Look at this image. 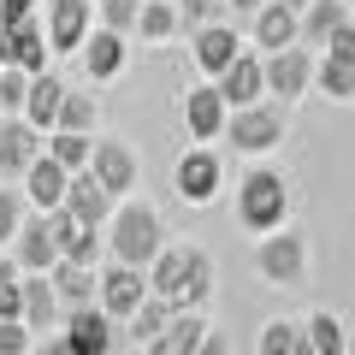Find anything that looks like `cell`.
Masks as SVG:
<instances>
[{"label": "cell", "instance_id": "1", "mask_svg": "<svg viewBox=\"0 0 355 355\" xmlns=\"http://www.w3.org/2000/svg\"><path fill=\"white\" fill-rule=\"evenodd\" d=\"M142 272H148V296H160L172 308H202L214 296V254L196 249V243H166Z\"/></svg>", "mask_w": 355, "mask_h": 355}, {"label": "cell", "instance_id": "2", "mask_svg": "<svg viewBox=\"0 0 355 355\" xmlns=\"http://www.w3.org/2000/svg\"><path fill=\"white\" fill-rule=\"evenodd\" d=\"M101 243H107V261L148 266L154 254L166 249V219L154 214L148 202H137V196H119L113 214H107V225H101Z\"/></svg>", "mask_w": 355, "mask_h": 355}, {"label": "cell", "instance_id": "3", "mask_svg": "<svg viewBox=\"0 0 355 355\" xmlns=\"http://www.w3.org/2000/svg\"><path fill=\"white\" fill-rule=\"evenodd\" d=\"M237 225L243 231H279L291 225V184H284V172H272V166H254V172L237 178Z\"/></svg>", "mask_w": 355, "mask_h": 355}, {"label": "cell", "instance_id": "4", "mask_svg": "<svg viewBox=\"0 0 355 355\" xmlns=\"http://www.w3.org/2000/svg\"><path fill=\"white\" fill-rule=\"evenodd\" d=\"M254 272L279 291H296L308 284V237L296 225H279V231H261L254 237Z\"/></svg>", "mask_w": 355, "mask_h": 355}, {"label": "cell", "instance_id": "5", "mask_svg": "<svg viewBox=\"0 0 355 355\" xmlns=\"http://www.w3.org/2000/svg\"><path fill=\"white\" fill-rule=\"evenodd\" d=\"M284 130H291V119H284V107H272V101H249V107H231V119H225V142L237 154H272L284 142Z\"/></svg>", "mask_w": 355, "mask_h": 355}, {"label": "cell", "instance_id": "6", "mask_svg": "<svg viewBox=\"0 0 355 355\" xmlns=\"http://www.w3.org/2000/svg\"><path fill=\"white\" fill-rule=\"evenodd\" d=\"M60 338L71 343V355H113L125 343V331L101 302H89V308H65L60 314Z\"/></svg>", "mask_w": 355, "mask_h": 355}, {"label": "cell", "instance_id": "7", "mask_svg": "<svg viewBox=\"0 0 355 355\" xmlns=\"http://www.w3.org/2000/svg\"><path fill=\"white\" fill-rule=\"evenodd\" d=\"M261 77H266V95L272 101H302L308 89H314V53L302 48V42H291V48L279 53H261Z\"/></svg>", "mask_w": 355, "mask_h": 355}, {"label": "cell", "instance_id": "8", "mask_svg": "<svg viewBox=\"0 0 355 355\" xmlns=\"http://www.w3.org/2000/svg\"><path fill=\"white\" fill-rule=\"evenodd\" d=\"M172 190H178V202L207 207L219 190H225V166H219V154L202 148V142H196L190 154H178V166H172Z\"/></svg>", "mask_w": 355, "mask_h": 355}, {"label": "cell", "instance_id": "9", "mask_svg": "<svg viewBox=\"0 0 355 355\" xmlns=\"http://www.w3.org/2000/svg\"><path fill=\"white\" fill-rule=\"evenodd\" d=\"M89 172H95V184H101V190L119 202V196L137 190L142 166H137V154H130V142H119V137H95V148H89Z\"/></svg>", "mask_w": 355, "mask_h": 355}, {"label": "cell", "instance_id": "10", "mask_svg": "<svg viewBox=\"0 0 355 355\" xmlns=\"http://www.w3.org/2000/svg\"><path fill=\"white\" fill-rule=\"evenodd\" d=\"M142 296H148V272H142V266H125V261L95 266V302H101L113 320H125Z\"/></svg>", "mask_w": 355, "mask_h": 355}, {"label": "cell", "instance_id": "11", "mask_svg": "<svg viewBox=\"0 0 355 355\" xmlns=\"http://www.w3.org/2000/svg\"><path fill=\"white\" fill-rule=\"evenodd\" d=\"M89 30H95V0H48V24H42L48 53H77Z\"/></svg>", "mask_w": 355, "mask_h": 355}, {"label": "cell", "instance_id": "12", "mask_svg": "<svg viewBox=\"0 0 355 355\" xmlns=\"http://www.w3.org/2000/svg\"><path fill=\"white\" fill-rule=\"evenodd\" d=\"M42 154V130L24 113H0V184L24 178V166Z\"/></svg>", "mask_w": 355, "mask_h": 355}, {"label": "cell", "instance_id": "13", "mask_svg": "<svg viewBox=\"0 0 355 355\" xmlns=\"http://www.w3.org/2000/svg\"><path fill=\"white\" fill-rule=\"evenodd\" d=\"M18 261V272H48L53 261H60V249H53V231H48V214H24L12 231V249H6Z\"/></svg>", "mask_w": 355, "mask_h": 355}, {"label": "cell", "instance_id": "14", "mask_svg": "<svg viewBox=\"0 0 355 355\" xmlns=\"http://www.w3.org/2000/svg\"><path fill=\"white\" fill-rule=\"evenodd\" d=\"M77 60H83V71H89V83H113L119 71H125V60H130V48H125V36L119 30H107V24H95L83 36V48H77Z\"/></svg>", "mask_w": 355, "mask_h": 355}, {"label": "cell", "instance_id": "15", "mask_svg": "<svg viewBox=\"0 0 355 355\" xmlns=\"http://www.w3.org/2000/svg\"><path fill=\"white\" fill-rule=\"evenodd\" d=\"M207 83L219 89V101H225V107H249V101H266L261 53H249V48H243V53H237V60H231L219 77H207Z\"/></svg>", "mask_w": 355, "mask_h": 355}, {"label": "cell", "instance_id": "16", "mask_svg": "<svg viewBox=\"0 0 355 355\" xmlns=\"http://www.w3.org/2000/svg\"><path fill=\"white\" fill-rule=\"evenodd\" d=\"M225 119H231V107L219 101L214 83H196L184 95V130H190V142H219L225 137Z\"/></svg>", "mask_w": 355, "mask_h": 355}, {"label": "cell", "instance_id": "17", "mask_svg": "<svg viewBox=\"0 0 355 355\" xmlns=\"http://www.w3.org/2000/svg\"><path fill=\"white\" fill-rule=\"evenodd\" d=\"M237 53H243L237 30L219 24V18H214V24H202V30H190V60H196V71H202V77H219Z\"/></svg>", "mask_w": 355, "mask_h": 355}, {"label": "cell", "instance_id": "18", "mask_svg": "<svg viewBox=\"0 0 355 355\" xmlns=\"http://www.w3.org/2000/svg\"><path fill=\"white\" fill-rule=\"evenodd\" d=\"M18 320H24L36 338L60 326V296H53L48 272H18Z\"/></svg>", "mask_w": 355, "mask_h": 355}, {"label": "cell", "instance_id": "19", "mask_svg": "<svg viewBox=\"0 0 355 355\" xmlns=\"http://www.w3.org/2000/svg\"><path fill=\"white\" fill-rule=\"evenodd\" d=\"M60 207L77 219V225H95V231H101V225H107V214H113V196H107L101 184H95V172L83 166V172L65 178V202H60Z\"/></svg>", "mask_w": 355, "mask_h": 355}, {"label": "cell", "instance_id": "20", "mask_svg": "<svg viewBox=\"0 0 355 355\" xmlns=\"http://www.w3.org/2000/svg\"><path fill=\"white\" fill-rule=\"evenodd\" d=\"M202 338H207V314H202V308H172V320L160 326V338L142 343V349H148V355H196Z\"/></svg>", "mask_w": 355, "mask_h": 355}, {"label": "cell", "instance_id": "21", "mask_svg": "<svg viewBox=\"0 0 355 355\" xmlns=\"http://www.w3.org/2000/svg\"><path fill=\"white\" fill-rule=\"evenodd\" d=\"M249 36H254L261 53H279V48H291V42H302V24H296V12L284 0H266L261 12H249Z\"/></svg>", "mask_w": 355, "mask_h": 355}, {"label": "cell", "instance_id": "22", "mask_svg": "<svg viewBox=\"0 0 355 355\" xmlns=\"http://www.w3.org/2000/svg\"><path fill=\"white\" fill-rule=\"evenodd\" d=\"M48 36H42V18L30 12V18H18V24H6V65H18V71H48Z\"/></svg>", "mask_w": 355, "mask_h": 355}, {"label": "cell", "instance_id": "23", "mask_svg": "<svg viewBox=\"0 0 355 355\" xmlns=\"http://www.w3.org/2000/svg\"><path fill=\"white\" fill-rule=\"evenodd\" d=\"M65 166L60 160H48V154H36V160L24 166V178H18V184H24V202L36 207V214H53V207L65 202Z\"/></svg>", "mask_w": 355, "mask_h": 355}, {"label": "cell", "instance_id": "24", "mask_svg": "<svg viewBox=\"0 0 355 355\" xmlns=\"http://www.w3.org/2000/svg\"><path fill=\"white\" fill-rule=\"evenodd\" d=\"M60 101H65V77H53V71H36L30 77V89H24V107L18 113L30 119V125L48 137L53 130V119H60Z\"/></svg>", "mask_w": 355, "mask_h": 355}, {"label": "cell", "instance_id": "25", "mask_svg": "<svg viewBox=\"0 0 355 355\" xmlns=\"http://www.w3.org/2000/svg\"><path fill=\"white\" fill-rule=\"evenodd\" d=\"M48 284H53V296H60V314H65V308H89V302H95V266L53 261L48 266Z\"/></svg>", "mask_w": 355, "mask_h": 355}, {"label": "cell", "instance_id": "26", "mask_svg": "<svg viewBox=\"0 0 355 355\" xmlns=\"http://www.w3.org/2000/svg\"><path fill=\"white\" fill-rule=\"evenodd\" d=\"M296 24H302V48H326L331 30L349 24V0H308L296 12Z\"/></svg>", "mask_w": 355, "mask_h": 355}, {"label": "cell", "instance_id": "27", "mask_svg": "<svg viewBox=\"0 0 355 355\" xmlns=\"http://www.w3.org/2000/svg\"><path fill=\"white\" fill-rule=\"evenodd\" d=\"M166 320H172V302H160V296H142V302L130 308L125 320H119V331H125V338L142 349V343H154V338H160V326H166Z\"/></svg>", "mask_w": 355, "mask_h": 355}, {"label": "cell", "instance_id": "28", "mask_svg": "<svg viewBox=\"0 0 355 355\" xmlns=\"http://www.w3.org/2000/svg\"><path fill=\"white\" fill-rule=\"evenodd\" d=\"M89 148H95V137H83V130H48V137H42V154L60 160L65 172H83V166H89Z\"/></svg>", "mask_w": 355, "mask_h": 355}, {"label": "cell", "instance_id": "29", "mask_svg": "<svg viewBox=\"0 0 355 355\" xmlns=\"http://www.w3.org/2000/svg\"><path fill=\"white\" fill-rule=\"evenodd\" d=\"M314 89L326 95V101H355V65L320 53V60H314Z\"/></svg>", "mask_w": 355, "mask_h": 355}, {"label": "cell", "instance_id": "30", "mask_svg": "<svg viewBox=\"0 0 355 355\" xmlns=\"http://www.w3.org/2000/svg\"><path fill=\"white\" fill-rule=\"evenodd\" d=\"M302 343H314L320 355H349V338H343V320H338V314H326V308L302 320Z\"/></svg>", "mask_w": 355, "mask_h": 355}, {"label": "cell", "instance_id": "31", "mask_svg": "<svg viewBox=\"0 0 355 355\" xmlns=\"http://www.w3.org/2000/svg\"><path fill=\"white\" fill-rule=\"evenodd\" d=\"M137 30H142V42H166V36H178V0H142Z\"/></svg>", "mask_w": 355, "mask_h": 355}, {"label": "cell", "instance_id": "32", "mask_svg": "<svg viewBox=\"0 0 355 355\" xmlns=\"http://www.w3.org/2000/svg\"><path fill=\"white\" fill-rule=\"evenodd\" d=\"M53 130H83V137H95V95H71V89H65Z\"/></svg>", "mask_w": 355, "mask_h": 355}, {"label": "cell", "instance_id": "33", "mask_svg": "<svg viewBox=\"0 0 355 355\" xmlns=\"http://www.w3.org/2000/svg\"><path fill=\"white\" fill-rule=\"evenodd\" d=\"M137 12H142V0H95V24L119 30V36L137 30Z\"/></svg>", "mask_w": 355, "mask_h": 355}, {"label": "cell", "instance_id": "34", "mask_svg": "<svg viewBox=\"0 0 355 355\" xmlns=\"http://www.w3.org/2000/svg\"><path fill=\"white\" fill-rule=\"evenodd\" d=\"M296 338H302L296 320H266V326H261V355H291Z\"/></svg>", "mask_w": 355, "mask_h": 355}, {"label": "cell", "instance_id": "35", "mask_svg": "<svg viewBox=\"0 0 355 355\" xmlns=\"http://www.w3.org/2000/svg\"><path fill=\"white\" fill-rule=\"evenodd\" d=\"M219 12H225V0H178V30H184V36H190V30L214 24Z\"/></svg>", "mask_w": 355, "mask_h": 355}, {"label": "cell", "instance_id": "36", "mask_svg": "<svg viewBox=\"0 0 355 355\" xmlns=\"http://www.w3.org/2000/svg\"><path fill=\"white\" fill-rule=\"evenodd\" d=\"M24 190H12V184H0V249L12 243V231H18V219H24Z\"/></svg>", "mask_w": 355, "mask_h": 355}, {"label": "cell", "instance_id": "37", "mask_svg": "<svg viewBox=\"0 0 355 355\" xmlns=\"http://www.w3.org/2000/svg\"><path fill=\"white\" fill-rule=\"evenodd\" d=\"M24 89H30V71L0 65V113H18V107H24Z\"/></svg>", "mask_w": 355, "mask_h": 355}, {"label": "cell", "instance_id": "38", "mask_svg": "<svg viewBox=\"0 0 355 355\" xmlns=\"http://www.w3.org/2000/svg\"><path fill=\"white\" fill-rule=\"evenodd\" d=\"M36 349V331L24 320H0V355H30Z\"/></svg>", "mask_w": 355, "mask_h": 355}, {"label": "cell", "instance_id": "39", "mask_svg": "<svg viewBox=\"0 0 355 355\" xmlns=\"http://www.w3.org/2000/svg\"><path fill=\"white\" fill-rule=\"evenodd\" d=\"M320 53H331V60H349V65H355V24H338V30L326 36V48H320Z\"/></svg>", "mask_w": 355, "mask_h": 355}, {"label": "cell", "instance_id": "40", "mask_svg": "<svg viewBox=\"0 0 355 355\" xmlns=\"http://www.w3.org/2000/svg\"><path fill=\"white\" fill-rule=\"evenodd\" d=\"M36 6H42V0H0V30H6V24H18V18H30Z\"/></svg>", "mask_w": 355, "mask_h": 355}, {"label": "cell", "instance_id": "41", "mask_svg": "<svg viewBox=\"0 0 355 355\" xmlns=\"http://www.w3.org/2000/svg\"><path fill=\"white\" fill-rule=\"evenodd\" d=\"M30 355H71V343H65L60 331H42V338H36V349H30Z\"/></svg>", "mask_w": 355, "mask_h": 355}, {"label": "cell", "instance_id": "42", "mask_svg": "<svg viewBox=\"0 0 355 355\" xmlns=\"http://www.w3.org/2000/svg\"><path fill=\"white\" fill-rule=\"evenodd\" d=\"M0 320H18V279L0 284Z\"/></svg>", "mask_w": 355, "mask_h": 355}, {"label": "cell", "instance_id": "43", "mask_svg": "<svg viewBox=\"0 0 355 355\" xmlns=\"http://www.w3.org/2000/svg\"><path fill=\"white\" fill-rule=\"evenodd\" d=\"M196 355H231V343H225V338H219V331H214V326H207V338H202V349H196Z\"/></svg>", "mask_w": 355, "mask_h": 355}, {"label": "cell", "instance_id": "44", "mask_svg": "<svg viewBox=\"0 0 355 355\" xmlns=\"http://www.w3.org/2000/svg\"><path fill=\"white\" fill-rule=\"evenodd\" d=\"M225 6H237V18H249V12H261L266 0H225Z\"/></svg>", "mask_w": 355, "mask_h": 355}, {"label": "cell", "instance_id": "45", "mask_svg": "<svg viewBox=\"0 0 355 355\" xmlns=\"http://www.w3.org/2000/svg\"><path fill=\"white\" fill-rule=\"evenodd\" d=\"M291 355H320V349H314V343H302V338H296V349H291Z\"/></svg>", "mask_w": 355, "mask_h": 355}, {"label": "cell", "instance_id": "46", "mask_svg": "<svg viewBox=\"0 0 355 355\" xmlns=\"http://www.w3.org/2000/svg\"><path fill=\"white\" fill-rule=\"evenodd\" d=\"M0 65H6V30H0Z\"/></svg>", "mask_w": 355, "mask_h": 355}, {"label": "cell", "instance_id": "47", "mask_svg": "<svg viewBox=\"0 0 355 355\" xmlns=\"http://www.w3.org/2000/svg\"><path fill=\"white\" fill-rule=\"evenodd\" d=\"M284 6H291V12H302V6H308V0H284Z\"/></svg>", "mask_w": 355, "mask_h": 355}, {"label": "cell", "instance_id": "48", "mask_svg": "<svg viewBox=\"0 0 355 355\" xmlns=\"http://www.w3.org/2000/svg\"><path fill=\"white\" fill-rule=\"evenodd\" d=\"M349 24H355V6H349Z\"/></svg>", "mask_w": 355, "mask_h": 355}, {"label": "cell", "instance_id": "49", "mask_svg": "<svg viewBox=\"0 0 355 355\" xmlns=\"http://www.w3.org/2000/svg\"><path fill=\"white\" fill-rule=\"evenodd\" d=\"M137 355H148V349H137Z\"/></svg>", "mask_w": 355, "mask_h": 355}]
</instances>
